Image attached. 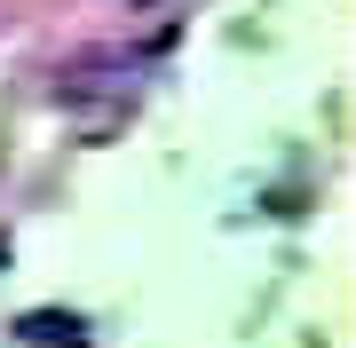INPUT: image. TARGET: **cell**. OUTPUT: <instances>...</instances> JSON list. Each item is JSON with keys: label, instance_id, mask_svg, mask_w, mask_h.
Wrapping results in <instances>:
<instances>
[{"label": "cell", "instance_id": "6da1fadb", "mask_svg": "<svg viewBox=\"0 0 356 348\" xmlns=\"http://www.w3.org/2000/svg\"><path fill=\"white\" fill-rule=\"evenodd\" d=\"M16 340L24 348H88L79 340V317H64V309H32L24 324H16Z\"/></svg>", "mask_w": 356, "mask_h": 348}, {"label": "cell", "instance_id": "7a4b0ae2", "mask_svg": "<svg viewBox=\"0 0 356 348\" xmlns=\"http://www.w3.org/2000/svg\"><path fill=\"white\" fill-rule=\"evenodd\" d=\"M0 261H8V238H0Z\"/></svg>", "mask_w": 356, "mask_h": 348}]
</instances>
